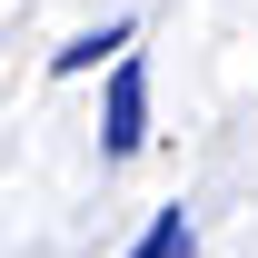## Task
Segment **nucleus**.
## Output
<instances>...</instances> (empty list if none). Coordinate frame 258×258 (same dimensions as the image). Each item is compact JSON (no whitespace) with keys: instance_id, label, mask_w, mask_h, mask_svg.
Wrapping results in <instances>:
<instances>
[{"instance_id":"1","label":"nucleus","mask_w":258,"mask_h":258,"mask_svg":"<svg viewBox=\"0 0 258 258\" xmlns=\"http://www.w3.org/2000/svg\"><path fill=\"white\" fill-rule=\"evenodd\" d=\"M149 149V60L119 50L109 60V109H99V159H139Z\"/></svg>"},{"instance_id":"2","label":"nucleus","mask_w":258,"mask_h":258,"mask_svg":"<svg viewBox=\"0 0 258 258\" xmlns=\"http://www.w3.org/2000/svg\"><path fill=\"white\" fill-rule=\"evenodd\" d=\"M129 40H139V20H99V30H80V40H60V50H50V80H90L99 60H119Z\"/></svg>"},{"instance_id":"3","label":"nucleus","mask_w":258,"mask_h":258,"mask_svg":"<svg viewBox=\"0 0 258 258\" xmlns=\"http://www.w3.org/2000/svg\"><path fill=\"white\" fill-rule=\"evenodd\" d=\"M129 258H199V219H189V209H159V219L139 228Z\"/></svg>"}]
</instances>
